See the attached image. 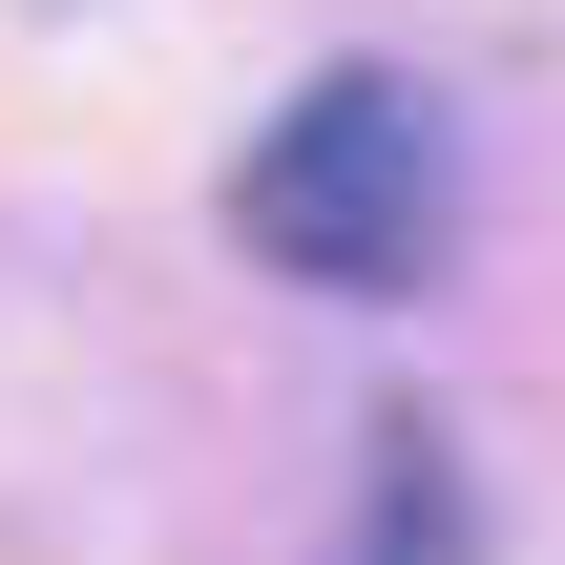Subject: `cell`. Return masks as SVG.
<instances>
[{"mask_svg": "<svg viewBox=\"0 0 565 565\" xmlns=\"http://www.w3.org/2000/svg\"><path fill=\"white\" fill-rule=\"evenodd\" d=\"M231 252H273L294 294H419V252H440V105L398 63L294 84L252 126V168H231Z\"/></svg>", "mask_w": 565, "mask_h": 565, "instance_id": "cell-1", "label": "cell"}, {"mask_svg": "<svg viewBox=\"0 0 565 565\" xmlns=\"http://www.w3.org/2000/svg\"><path fill=\"white\" fill-rule=\"evenodd\" d=\"M356 565H482V524H461V440H440V419H377V503H356Z\"/></svg>", "mask_w": 565, "mask_h": 565, "instance_id": "cell-2", "label": "cell"}]
</instances>
